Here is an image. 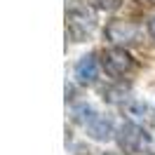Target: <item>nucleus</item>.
I'll return each instance as SVG.
<instances>
[{"mask_svg":"<svg viewBox=\"0 0 155 155\" xmlns=\"http://www.w3.org/2000/svg\"><path fill=\"white\" fill-rule=\"evenodd\" d=\"M148 141H150V136L146 134V129L141 125L132 122V120L122 122L120 129H117V143H120V148H122L127 155H136Z\"/></svg>","mask_w":155,"mask_h":155,"instance_id":"obj_1","label":"nucleus"},{"mask_svg":"<svg viewBox=\"0 0 155 155\" xmlns=\"http://www.w3.org/2000/svg\"><path fill=\"white\" fill-rule=\"evenodd\" d=\"M125 94H127V89L125 87H115V89H104V99H108V101H125Z\"/></svg>","mask_w":155,"mask_h":155,"instance_id":"obj_8","label":"nucleus"},{"mask_svg":"<svg viewBox=\"0 0 155 155\" xmlns=\"http://www.w3.org/2000/svg\"><path fill=\"white\" fill-rule=\"evenodd\" d=\"M132 66H134V59L129 57V52H125L122 47H110L101 54V68H104L106 75H110V78L125 75Z\"/></svg>","mask_w":155,"mask_h":155,"instance_id":"obj_3","label":"nucleus"},{"mask_svg":"<svg viewBox=\"0 0 155 155\" xmlns=\"http://www.w3.org/2000/svg\"><path fill=\"white\" fill-rule=\"evenodd\" d=\"M87 134L94 139V141H108L110 136L115 134V129H113V120L108 115H101V113H97V115L92 117V122H89L87 127Z\"/></svg>","mask_w":155,"mask_h":155,"instance_id":"obj_6","label":"nucleus"},{"mask_svg":"<svg viewBox=\"0 0 155 155\" xmlns=\"http://www.w3.org/2000/svg\"><path fill=\"white\" fill-rule=\"evenodd\" d=\"M148 31H150V35L155 38V17L150 19V24H148Z\"/></svg>","mask_w":155,"mask_h":155,"instance_id":"obj_9","label":"nucleus"},{"mask_svg":"<svg viewBox=\"0 0 155 155\" xmlns=\"http://www.w3.org/2000/svg\"><path fill=\"white\" fill-rule=\"evenodd\" d=\"M106 155H110V153H106Z\"/></svg>","mask_w":155,"mask_h":155,"instance_id":"obj_10","label":"nucleus"},{"mask_svg":"<svg viewBox=\"0 0 155 155\" xmlns=\"http://www.w3.org/2000/svg\"><path fill=\"white\" fill-rule=\"evenodd\" d=\"M92 5L99 7V10H104V12H115L122 5V0H92Z\"/></svg>","mask_w":155,"mask_h":155,"instance_id":"obj_7","label":"nucleus"},{"mask_svg":"<svg viewBox=\"0 0 155 155\" xmlns=\"http://www.w3.org/2000/svg\"><path fill=\"white\" fill-rule=\"evenodd\" d=\"M97 26V19L94 14L85 7H78V10L68 12V35L75 40V42H82L92 35V31Z\"/></svg>","mask_w":155,"mask_h":155,"instance_id":"obj_2","label":"nucleus"},{"mask_svg":"<svg viewBox=\"0 0 155 155\" xmlns=\"http://www.w3.org/2000/svg\"><path fill=\"white\" fill-rule=\"evenodd\" d=\"M139 33H141V28L132 21H113V24L106 26V38L115 45L134 42V40H139Z\"/></svg>","mask_w":155,"mask_h":155,"instance_id":"obj_4","label":"nucleus"},{"mask_svg":"<svg viewBox=\"0 0 155 155\" xmlns=\"http://www.w3.org/2000/svg\"><path fill=\"white\" fill-rule=\"evenodd\" d=\"M73 75L80 85H94L99 78V61L94 54H85V57H80V61L75 64V71H73Z\"/></svg>","mask_w":155,"mask_h":155,"instance_id":"obj_5","label":"nucleus"}]
</instances>
